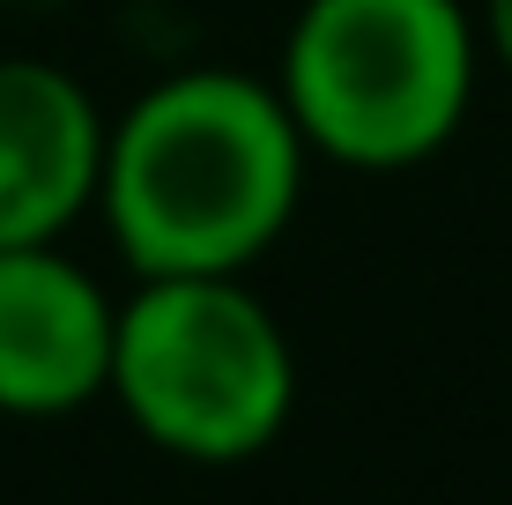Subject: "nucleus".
<instances>
[{
    "mask_svg": "<svg viewBox=\"0 0 512 505\" xmlns=\"http://www.w3.org/2000/svg\"><path fill=\"white\" fill-rule=\"evenodd\" d=\"M305 171L268 75L179 67L104 119L97 216L134 275H245L297 223Z\"/></svg>",
    "mask_w": 512,
    "mask_h": 505,
    "instance_id": "1",
    "label": "nucleus"
},
{
    "mask_svg": "<svg viewBox=\"0 0 512 505\" xmlns=\"http://www.w3.org/2000/svg\"><path fill=\"white\" fill-rule=\"evenodd\" d=\"M483 60L475 0H297L268 82L312 164L394 179L468 127Z\"/></svg>",
    "mask_w": 512,
    "mask_h": 505,
    "instance_id": "2",
    "label": "nucleus"
},
{
    "mask_svg": "<svg viewBox=\"0 0 512 505\" xmlns=\"http://www.w3.org/2000/svg\"><path fill=\"white\" fill-rule=\"evenodd\" d=\"M104 394L156 454L238 468L290 431L297 350L245 275H134Z\"/></svg>",
    "mask_w": 512,
    "mask_h": 505,
    "instance_id": "3",
    "label": "nucleus"
},
{
    "mask_svg": "<svg viewBox=\"0 0 512 505\" xmlns=\"http://www.w3.org/2000/svg\"><path fill=\"white\" fill-rule=\"evenodd\" d=\"M119 298L67 246L0 253V416L52 424L112 387Z\"/></svg>",
    "mask_w": 512,
    "mask_h": 505,
    "instance_id": "4",
    "label": "nucleus"
},
{
    "mask_svg": "<svg viewBox=\"0 0 512 505\" xmlns=\"http://www.w3.org/2000/svg\"><path fill=\"white\" fill-rule=\"evenodd\" d=\"M104 179V104L60 60L8 52L0 60V253L60 246L97 216Z\"/></svg>",
    "mask_w": 512,
    "mask_h": 505,
    "instance_id": "5",
    "label": "nucleus"
},
{
    "mask_svg": "<svg viewBox=\"0 0 512 505\" xmlns=\"http://www.w3.org/2000/svg\"><path fill=\"white\" fill-rule=\"evenodd\" d=\"M475 23H483V52L512 75V0H475Z\"/></svg>",
    "mask_w": 512,
    "mask_h": 505,
    "instance_id": "6",
    "label": "nucleus"
}]
</instances>
